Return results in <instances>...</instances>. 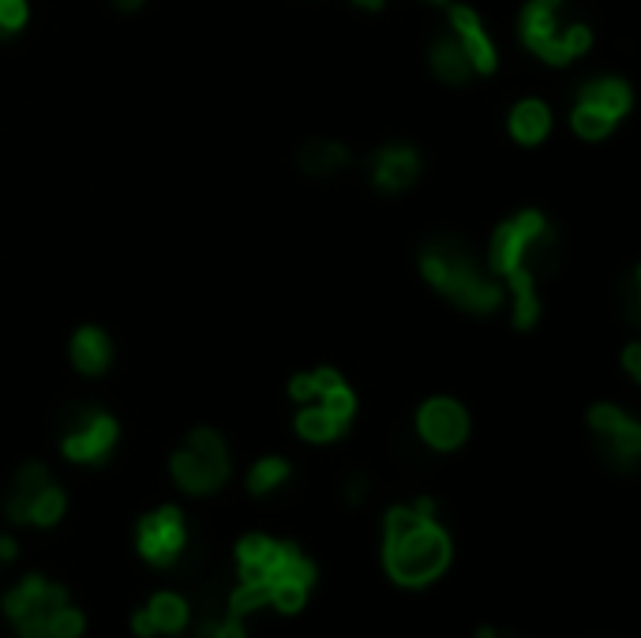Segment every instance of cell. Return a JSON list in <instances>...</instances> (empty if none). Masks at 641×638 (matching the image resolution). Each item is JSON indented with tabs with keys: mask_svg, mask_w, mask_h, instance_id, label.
Instances as JSON below:
<instances>
[{
	"mask_svg": "<svg viewBox=\"0 0 641 638\" xmlns=\"http://www.w3.org/2000/svg\"><path fill=\"white\" fill-rule=\"evenodd\" d=\"M548 241H551V225L544 222L540 211L514 214L491 237V267L511 282L517 327H533L537 323L540 301H537V290H533V278H537V264L548 256Z\"/></svg>",
	"mask_w": 641,
	"mask_h": 638,
	"instance_id": "6da1fadb",
	"label": "cell"
},
{
	"mask_svg": "<svg viewBox=\"0 0 641 638\" xmlns=\"http://www.w3.org/2000/svg\"><path fill=\"white\" fill-rule=\"evenodd\" d=\"M420 270L443 297L462 304L465 312H496L503 304V290L477 267V259L462 248L458 241H428L420 252Z\"/></svg>",
	"mask_w": 641,
	"mask_h": 638,
	"instance_id": "7a4b0ae2",
	"label": "cell"
},
{
	"mask_svg": "<svg viewBox=\"0 0 641 638\" xmlns=\"http://www.w3.org/2000/svg\"><path fill=\"white\" fill-rule=\"evenodd\" d=\"M522 38L548 65H570L590 49V27L563 20V0H529L522 12Z\"/></svg>",
	"mask_w": 641,
	"mask_h": 638,
	"instance_id": "3957f363",
	"label": "cell"
},
{
	"mask_svg": "<svg viewBox=\"0 0 641 638\" xmlns=\"http://www.w3.org/2000/svg\"><path fill=\"white\" fill-rule=\"evenodd\" d=\"M446 559H451V541H446V533L432 519H424L406 537L386 541V571L401 585L432 582L446 567Z\"/></svg>",
	"mask_w": 641,
	"mask_h": 638,
	"instance_id": "277c9868",
	"label": "cell"
},
{
	"mask_svg": "<svg viewBox=\"0 0 641 638\" xmlns=\"http://www.w3.org/2000/svg\"><path fill=\"white\" fill-rule=\"evenodd\" d=\"M170 469L184 492L210 496L214 488L225 485V477H230V451H225V440L214 428H191L184 448L173 454Z\"/></svg>",
	"mask_w": 641,
	"mask_h": 638,
	"instance_id": "5b68a950",
	"label": "cell"
},
{
	"mask_svg": "<svg viewBox=\"0 0 641 638\" xmlns=\"http://www.w3.org/2000/svg\"><path fill=\"white\" fill-rule=\"evenodd\" d=\"M184 541H188V533H184V514L177 507H162V511L147 514L136 533L139 553L154 567H170L184 553Z\"/></svg>",
	"mask_w": 641,
	"mask_h": 638,
	"instance_id": "8992f818",
	"label": "cell"
},
{
	"mask_svg": "<svg viewBox=\"0 0 641 638\" xmlns=\"http://www.w3.org/2000/svg\"><path fill=\"white\" fill-rule=\"evenodd\" d=\"M590 428L596 440L604 443V451L611 454V462H619L622 469H630L641 454V425L630 421L619 406H593L590 409Z\"/></svg>",
	"mask_w": 641,
	"mask_h": 638,
	"instance_id": "52a82bcc",
	"label": "cell"
},
{
	"mask_svg": "<svg viewBox=\"0 0 641 638\" xmlns=\"http://www.w3.org/2000/svg\"><path fill=\"white\" fill-rule=\"evenodd\" d=\"M417 432L428 448L435 451H454L469 436V414L454 398H432L420 406L417 414Z\"/></svg>",
	"mask_w": 641,
	"mask_h": 638,
	"instance_id": "ba28073f",
	"label": "cell"
},
{
	"mask_svg": "<svg viewBox=\"0 0 641 638\" xmlns=\"http://www.w3.org/2000/svg\"><path fill=\"white\" fill-rule=\"evenodd\" d=\"M117 443V421L109 414H94V409H83L75 417V425L65 432V454L72 462H102L105 454L113 451Z\"/></svg>",
	"mask_w": 641,
	"mask_h": 638,
	"instance_id": "9c48e42d",
	"label": "cell"
},
{
	"mask_svg": "<svg viewBox=\"0 0 641 638\" xmlns=\"http://www.w3.org/2000/svg\"><path fill=\"white\" fill-rule=\"evenodd\" d=\"M60 605H68V590H65V585L46 582L42 575H31V579H23L4 598V616L12 619V624H20V619H31V616L46 619L49 612L60 608Z\"/></svg>",
	"mask_w": 641,
	"mask_h": 638,
	"instance_id": "30bf717a",
	"label": "cell"
},
{
	"mask_svg": "<svg viewBox=\"0 0 641 638\" xmlns=\"http://www.w3.org/2000/svg\"><path fill=\"white\" fill-rule=\"evenodd\" d=\"M451 34L458 38V46L465 49V57H469L473 72H496V46H491L485 23H480V15L473 12V8H451Z\"/></svg>",
	"mask_w": 641,
	"mask_h": 638,
	"instance_id": "8fae6325",
	"label": "cell"
},
{
	"mask_svg": "<svg viewBox=\"0 0 641 638\" xmlns=\"http://www.w3.org/2000/svg\"><path fill=\"white\" fill-rule=\"evenodd\" d=\"M375 185H380L383 192H401L409 188L412 181H417L420 173V159L412 147H401V143H391L383 147L380 154H375Z\"/></svg>",
	"mask_w": 641,
	"mask_h": 638,
	"instance_id": "7c38bea8",
	"label": "cell"
},
{
	"mask_svg": "<svg viewBox=\"0 0 641 638\" xmlns=\"http://www.w3.org/2000/svg\"><path fill=\"white\" fill-rule=\"evenodd\" d=\"M275 559H278V541L263 537V533H252V537H244L241 545H236V564H241L244 582L270 579Z\"/></svg>",
	"mask_w": 641,
	"mask_h": 638,
	"instance_id": "4fadbf2b",
	"label": "cell"
},
{
	"mask_svg": "<svg viewBox=\"0 0 641 638\" xmlns=\"http://www.w3.org/2000/svg\"><path fill=\"white\" fill-rule=\"evenodd\" d=\"M432 72L451 86H458L473 76L469 57H465V49L458 46L454 34H439V38L432 42Z\"/></svg>",
	"mask_w": 641,
	"mask_h": 638,
	"instance_id": "5bb4252c",
	"label": "cell"
},
{
	"mask_svg": "<svg viewBox=\"0 0 641 638\" xmlns=\"http://www.w3.org/2000/svg\"><path fill=\"white\" fill-rule=\"evenodd\" d=\"M582 102L601 113H608L611 120L627 117L630 113V102H634V94H630V86L622 80H593L582 86Z\"/></svg>",
	"mask_w": 641,
	"mask_h": 638,
	"instance_id": "9a60e30c",
	"label": "cell"
},
{
	"mask_svg": "<svg viewBox=\"0 0 641 638\" xmlns=\"http://www.w3.org/2000/svg\"><path fill=\"white\" fill-rule=\"evenodd\" d=\"M109 338L102 335L98 327H83V330H75V338H72V361H75V369L79 372H86V375H98L109 369Z\"/></svg>",
	"mask_w": 641,
	"mask_h": 638,
	"instance_id": "2e32d148",
	"label": "cell"
},
{
	"mask_svg": "<svg viewBox=\"0 0 641 638\" xmlns=\"http://www.w3.org/2000/svg\"><path fill=\"white\" fill-rule=\"evenodd\" d=\"M551 132V113L544 102L537 98H525L517 102V106L511 109V136L517 139V143H540L544 136Z\"/></svg>",
	"mask_w": 641,
	"mask_h": 638,
	"instance_id": "e0dca14e",
	"label": "cell"
},
{
	"mask_svg": "<svg viewBox=\"0 0 641 638\" xmlns=\"http://www.w3.org/2000/svg\"><path fill=\"white\" fill-rule=\"evenodd\" d=\"M301 170L312 173V177H330V173L346 170L349 165V151L334 139H312V143L301 147Z\"/></svg>",
	"mask_w": 641,
	"mask_h": 638,
	"instance_id": "ac0fdd59",
	"label": "cell"
},
{
	"mask_svg": "<svg viewBox=\"0 0 641 638\" xmlns=\"http://www.w3.org/2000/svg\"><path fill=\"white\" fill-rule=\"evenodd\" d=\"M46 485H49V469L46 466L31 462V466L20 469V477H15V492H12V500H8V514H12V522L26 526V503H31Z\"/></svg>",
	"mask_w": 641,
	"mask_h": 638,
	"instance_id": "d6986e66",
	"label": "cell"
},
{
	"mask_svg": "<svg viewBox=\"0 0 641 638\" xmlns=\"http://www.w3.org/2000/svg\"><path fill=\"white\" fill-rule=\"evenodd\" d=\"M341 428L346 425H341L338 417H330L319 402H304L301 417H296V432H301L304 440H312V443H330L334 436H341Z\"/></svg>",
	"mask_w": 641,
	"mask_h": 638,
	"instance_id": "ffe728a7",
	"label": "cell"
},
{
	"mask_svg": "<svg viewBox=\"0 0 641 638\" xmlns=\"http://www.w3.org/2000/svg\"><path fill=\"white\" fill-rule=\"evenodd\" d=\"M147 612H151L158 631L165 635H177L188 624V605H184V598H177V593H154Z\"/></svg>",
	"mask_w": 641,
	"mask_h": 638,
	"instance_id": "44dd1931",
	"label": "cell"
},
{
	"mask_svg": "<svg viewBox=\"0 0 641 638\" xmlns=\"http://www.w3.org/2000/svg\"><path fill=\"white\" fill-rule=\"evenodd\" d=\"M60 514H65V492L49 480V485L26 503V526H53V522H60Z\"/></svg>",
	"mask_w": 641,
	"mask_h": 638,
	"instance_id": "7402d4cb",
	"label": "cell"
},
{
	"mask_svg": "<svg viewBox=\"0 0 641 638\" xmlns=\"http://www.w3.org/2000/svg\"><path fill=\"white\" fill-rule=\"evenodd\" d=\"M289 477V462L285 459H259L248 474V488L256 496H267L270 488H278Z\"/></svg>",
	"mask_w": 641,
	"mask_h": 638,
	"instance_id": "603a6c76",
	"label": "cell"
},
{
	"mask_svg": "<svg viewBox=\"0 0 641 638\" xmlns=\"http://www.w3.org/2000/svg\"><path fill=\"white\" fill-rule=\"evenodd\" d=\"M616 128V120L608 117V113H601V109H593V106H585V102H578V109H574V132L582 136V139H604Z\"/></svg>",
	"mask_w": 641,
	"mask_h": 638,
	"instance_id": "cb8c5ba5",
	"label": "cell"
},
{
	"mask_svg": "<svg viewBox=\"0 0 641 638\" xmlns=\"http://www.w3.org/2000/svg\"><path fill=\"white\" fill-rule=\"evenodd\" d=\"M308 601V585L293 582V579H270V605L282 612H301Z\"/></svg>",
	"mask_w": 641,
	"mask_h": 638,
	"instance_id": "d4e9b609",
	"label": "cell"
},
{
	"mask_svg": "<svg viewBox=\"0 0 641 638\" xmlns=\"http://www.w3.org/2000/svg\"><path fill=\"white\" fill-rule=\"evenodd\" d=\"M46 631L49 638H79L83 635V612L72 605H60L46 616Z\"/></svg>",
	"mask_w": 641,
	"mask_h": 638,
	"instance_id": "484cf974",
	"label": "cell"
},
{
	"mask_svg": "<svg viewBox=\"0 0 641 638\" xmlns=\"http://www.w3.org/2000/svg\"><path fill=\"white\" fill-rule=\"evenodd\" d=\"M267 601H270V579H263V582H244L241 590H236L233 598H230V616H244V612L267 605Z\"/></svg>",
	"mask_w": 641,
	"mask_h": 638,
	"instance_id": "4316f807",
	"label": "cell"
},
{
	"mask_svg": "<svg viewBox=\"0 0 641 638\" xmlns=\"http://www.w3.org/2000/svg\"><path fill=\"white\" fill-rule=\"evenodd\" d=\"M424 522V514H417L412 507H394L391 514H386V541H398L406 537V533H412Z\"/></svg>",
	"mask_w": 641,
	"mask_h": 638,
	"instance_id": "83f0119b",
	"label": "cell"
},
{
	"mask_svg": "<svg viewBox=\"0 0 641 638\" xmlns=\"http://www.w3.org/2000/svg\"><path fill=\"white\" fill-rule=\"evenodd\" d=\"M26 23V0H0V34H15Z\"/></svg>",
	"mask_w": 641,
	"mask_h": 638,
	"instance_id": "f1b7e54d",
	"label": "cell"
},
{
	"mask_svg": "<svg viewBox=\"0 0 641 638\" xmlns=\"http://www.w3.org/2000/svg\"><path fill=\"white\" fill-rule=\"evenodd\" d=\"M622 301H627V316L638 323V304H641V290H638V275H627V290H622Z\"/></svg>",
	"mask_w": 641,
	"mask_h": 638,
	"instance_id": "f546056e",
	"label": "cell"
},
{
	"mask_svg": "<svg viewBox=\"0 0 641 638\" xmlns=\"http://www.w3.org/2000/svg\"><path fill=\"white\" fill-rule=\"evenodd\" d=\"M15 631H20V638H49V631H46V619H42V616L20 619V624H15Z\"/></svg>",
	"mask_w": 641,
	"mask_h": 638,
	"instance_id": "4dcf8cb0",
	"label": "cell"
},
{
	"mask_svg": "<svg viewBox=\"0 0 641 638\" xmlns=\"http://www.w3.org/2000/svg\"><path fill=\"white\" fill-rule=\"evenodd\" d=\"M131 631H136L139 638H151V635H158V627H154L151 612H136V616H131Z\"/></svg>",
	"mask_w": 641,
	"mask_h": 638,
	"instance_id": "1f68e13d",
	"label": "cell"
},
{
	"mask_svg": "<svg viewBox=\"0 0 641 638\" xmlns=\"http://www.w3.org/2000/svg\"><path fill=\"white\" fill-rule=\"evenodd\" d=\"M622 364H627L630 380H641V346H627V353H622Z\"/></svg>",
	"mask_w": 641,
	"mask_h": 638,
	"instance_id": "d6a6232c",
	"label": "cell"
},
{
	"mask_svg": "<svg viewBox=\"0 0 641 638\" xmlns=\"http://www.w3.org/2000/svg\"><path fill=\"white\" fill-rule=\"evenodd\" d=\"M346 496H349V503H360L368 496V480L364 477H353V480H349V488H346Z\"/></svg>",
	"mask_w": 641,
	"mask_h": 638,
	"instance_id": "836d02e7",
	"label": "cell"
},
{
	"mask_svg": "<svg viewBox=\"0 0 641 638\" xmlns=\"http://www.w3.org/2000/svg\"><path fill=\"white\" fill-rule=\"evenodd\" d=\"M12 559H15V541L0 533V567H8Z\"/></svg>",
	"mask_w": 641,
	"mask_h": 638,
	"instance_id": "e575fe53",
	"label": "cell"
},
{
	"mask_svg": "<svg viewBox=\"0 0 641 638\" xmlns=\"http://www.w3.org/2000/svg\"><path fill=\"white\" fill-rule=\"evenodd\" d=\"M113 4H117L120 12H136V8L143 4V0H113Z\"/></svg>",
	"mask_w": 641,
	"mask_h": 638,
	"instance_id": "d590c367",
	"label": "cell"
},
{
	"mask_svg": "<svg viewBox=\"0 0 641 638\" xmlns=\"http://www.w3.org/2000/svg\"><path fill=\"white\" fill-rule=\"evenodd\" d=\"M357 8H368V12H375V8H383L386 0H353Z\"/></svg>",
	"mask_w": 641,
	"mask_h": 638,
	"instance_id": "8d00e7d4",
	"label": "cell"
},
{
	"mask_svg": "<svg viewBox=\"0 0 641 638\" xmlns=\"http://www.w3.org/2000/svg\"><path fill=\"white\" fill-rule=\"evenodd\" d=\"M477 638H511V635H503V631H491V627H485V631H480Z\"/></svg>",
	"mask_w": 641,
	"mask_h": 638,
	"instance_id": "74e56055",
	"label": "cell"
}]
</instances>
